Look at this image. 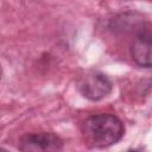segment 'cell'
I'll return each mask as SVG.
<instances>
[{"label":"cell","instance_id":"4","mask_svg":"<svg viewBox=\"0 0 152 152\" xmlns=\"http://www.w3.org/2000/svg\"><path fill=\"white\" fill-rule=\"evenodd\" d=\"M132 59L140 66H152V30H140L131 45Z\"/></svg>","mask_w":152,"mask_h":152},{"label":"cell","instance_id":"3","mask_svg":"<svg viewBox=\"0 0 152 152\" xmlns=\"http://www.w3.org/2000/svg\"><path fill=\"white\" fill-rule=\"evenodd\" d=\"M18 148L20 151H59L63 148V140L50 132L28 133L21 137Z\"/></svg>","mask_w":152,"mask_h":152},{"label":"cell","instance_id":"2","mask_svg":"<svg viewBox=\"0 0 152 152\" xmlns=\"http://www.w3.org/2000/svg\"><path fill=\"white\" fill-rule=\"evenodd\" d=\"M77 88L84 97L97 101L110 93L112 82L104 74L100 71H88L80 76Z\"/></svg>","mask_w":152,"mask_h":152},{"label":"cell","instance_id":"1","mask_svg":"<svg viewBox=\"0 0 152 152\" xmlns=\"http://www.w3.org/2000/svg\"><path fill=\"white\" fill-rule=\"evenodd\" d=\"M121 120L113 114H96L87 118L82 125V133L93 147H108L116 144L124 135Z\"/></svg>","mask_w":152,"mask_h":152}]
</instances>
